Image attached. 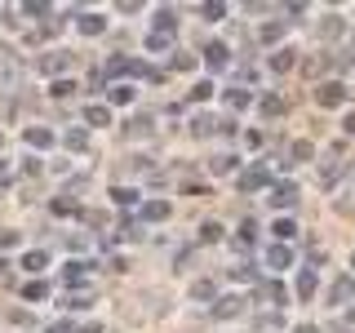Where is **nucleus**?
<instances>
[{
  "mask_svg": "<svg viewBox=\"0 0 355 333\" xmlns=\"http://www.w3.org/2000/svg\"><path fill=\"white\" fill-rule=\"evenodd\" d=\"M338 178H347V151H342V142L320 160V187H338Z\"/></svg>",
  "mask_w": 355,
  "mask_h": 333,
  "instance_id": "nucleus-1",
  "label": "nucleus"
},
{
  "mask_svg": "<svg viewBox=\"0 0 355 333\" xmlns=\"http://www.w3.org/2000/svg\"><path fill=\"white\" fill-rule=\"evenodd\" d=\"M347 94H351L347 80H324V85L315 89V103L320 107H342V103H347Z\"/></svg>",
  "mask_w": 355,
  "mask_h": 333,
  "instance_id": "nucleus-2",
  "label": "nucleus"
},
{
  "mask_svg": "<svg viewBox=\"0 0 355 333\" xmlns=\"http://www.w3.org/2000/svg\"><path fill=\"white\" fill-rule=\"evenodd\" d=\"M347 302H355V275H338L329 284V307H347Z\"/></svg>",
  "mask_w": 355,
  "mask_h": 333,
  "instance_id": "nucleus-3",
  "label": "nucleus"
},
{
  "mask_svg": "<svg viewBox=\"0 0 355 333\" xmlns=\"http://www.w3.org/2000/svg\"><path fill=\"white\" fill-rule=\"evenodd\" d=\"M236 187H240V191H262V187H271V173H266L262 164H253V169H244L236 178Z\"/></svg>",
  "mask_w": 355,
  "mask_h": 333,
  "instance_id": "nucleus-4",
  "label": "nucleus"
},
{
  "mask_svg": "<svg viewBox=\"0 0 355 333\" xmlns=\"http://www.w3.org/2000/svg\"><path fill=\"white\" fill-rule=\"evenodd\" d=\"M333 209L338 214H355V169H351V178L338 187V196H333Z\"/></svg>",
  "mask_w": 355,
  "mask_h": 333,
  "instance_id": "nucleus-5",
  "label": "nucleus"
},
{
  "mask_svg": "<svg viewBox=\"0 0 355 333\" xmlns=\"http://www.w3.org/2000/svg\"><path fill=\"white\" fill-rule=\"evenodd\" d=\"M297 205V187L293 182H271V209H293Z\"/></svg>",
  "mask_w": 355,
  "mask_h": 333,
  "instance_id": "nucleus-6",
  "label": "nucleus"
},
{
  "mask_svg": "<svg viewBox=\"0 0 355 333\" xmlns=\"http://www.w3.org/2000/svg\"><path fill=\"white\" fill-rule=\"evenodd\" d=\"M209 311H214V320H231V316H240V311H244V298L240 293H227V298H218Z\"/></svg>",
  "mask_w": 355,
  "mask_h": 333,
  "instance_id": "nucleus-7",
  "label": "nucleus"
},
{
  "mask_svg": "<svg viewBox=\"0 0 355 333\" xmlns=\"http://www.w3.org/2000/svg\"><path fill=\"white\" fill-rule=\"evenodd\" d=\"M107 71H111V76H147L151 67H147V62H138V58H111V62H107Z\"/></svg>",
  "mask_w": 355,
  "mask_h": 333,
  "instance_id": "nucleus-8",
  "label": "nucleus"
},
{
  "mask_svg": "<svg viewBox=\"0 0 355 333\" xmlns=\"http://www.w3.org/2000/svg\"><path fill=\"white\" fill-rule=\"evenodd\" d=\"M22 138H27V147H36V151L53 147V129H44V125H31L27 133H22Z\"/></svg>",
  "mask_w": 355,
  "mask_h": 333,
  "instance_id": "nucleus-9",
  "label": "nucleus"
},
{
  "mask_svg": "<svg viewBox=\"0 0 355 333\" xmlns=\"http://www.w3.org/2000/svg\"><path fill=\"white\" fill-rule=\"evenodd\" d=\"M205 62H209V67H214V71H218V67H227V62H231V49H227V44H222V40L205 44Z\"/></svg>",
  "mask_w": 355,
  "mask_h": 333,
  "instance_id": "nucleus-10",
  "label": "nucleus"
},
{
  "mask_svg": "<svg viewBox=\"0 0 355 333\" xmlns=\"http://www.w3.org/2000/svg\"><path fill=\"white\" fill-rule=\"evenodd\" d=\"M288 262H293V253H288V244H271V249H266V266H271V271H284Z\"/></svg>",
  "mask_w": 355,
  "mask_h": 333,
  "instance_id": "nucleus-11",
  "label": "nucleus"
},
{
  "mask_svg": "<svg viewBox=\"0 0 355 333\" xmlns=\"http://www.w3.org/2000/svg\"><path fill=\"white\" fill-rule=\"evenodd\" d=\"M280 329H284V316H280V311H266V316L253 320V333H280Z\"/></svg>",
  "mask_w": 355,
  "mask_h": 333,
  "instance_id": "nucleus-12",
  "label": "nucleus"
},
{
  "mask_svg": "<svg viewBox=\"0 0 355 333\" xmlns=\"http://www.w3.org/2000/svg\"><path fill=\"white\" fill-rule=\"evenodd\" d=\"M293 67H297V53H293V49H275V53H271V71H275V76L293 71Z\"/></svg>",
  "mask_w": 355,
  "mask_h": 333,
  "instance_id": "nucleus-13",
  "label": "nucleus"
},
{
  "mask_svg": "<svg viewBox=\"0 0 355 333\" xmlns=\"http://www.w3.org/2000/svg\"><path fill=\"white\" fill-rule=\"evenodd\" d=\"M44 266H49V253L44 249H31V253H22V271H31V275H40Z\"/></svg>",
  "mask_w": 355,
  "mask_h": 333,
  "instance_id": "nucleus-14",
  "label": "nucleus"
},
{
  "mask_svg": "<svg viewBox=\"0 0 355 333\" xmlns=\"http://www.w3.org/2000/svg\"><path fill=\"white\" fill-rule=\"evenodd\" d=\"M85 125H94V129L111 125V111H107L103 103H89V107H85Z\"/></svg>",
  "mask_w": 355,
  "mask_h": 333,
  "instance_id": "nucleus-15",
  "label": "nucleus"
},
{
  "mask_svg": "<svg viewBox=\"0 0 355 333\" xmlns=\"http://www.w3.org/2000/svg\"><path fill=\"white\" fill-rule=\"evenodd\" d=\"M76 27H80L85 36H103V31H107V18H103V14H80V22H76Z\"/></svg>",
  "mask_w": 355,
  "mask_h": 333,
  "instance_id": "nucleus-16",
  "label": "nucleus"
},
{
  "mask_svg": "<svg viewBox=\"0 0 355 333\" xmlns=\"http://www.w3.org/2000/svg\"><path fill=\"white\" fill-rule=\"evenodd\" d=\"M315 289H320L315 271H302V275H297V284H293V293H297V298H302V302H306V298H315Z\"/></svg>",
  "mask_w": 355,
  "mask_h": 333,
  "instance_id": "nucleus-17",
  "label": "nucleus"
},
{
  "mask_svg": "<svg viewBox=\"0 0 355 333\" xmlns=\"http://www.w3.org/2000/svg\"><path fill=\"white\" fill-rule=\"evenodd\" d=\"M311 155H315V147H311V142H306V138H297V142H293V147H288V160H284V164H306V160H311Z\"/></svg>",
  "mask_w": 355,
  "mask_h": 333,
  "instance_id": "nucleus-18",
  "label": "nucleus"
},
{
  "mask_svg": "<svg viewBox=\"0 0 355 333\" xmlns=\"http://www.w3.org/2000/svg\"><path fill=\"white\" fill-rule=\"evenodd\" d=\"M142 218H147V222H164V218H169V200H147V205H142Z\"/></svg>",
  "mask_w": 355,
  "mask_h": 333,
  "instance_id": "nucleus-19",
  "label": "nucleus"
},
{
  "mask_svg": "<svg viewBox=\"0 0 355 333\" xmlns=\"http://www.w3.org/2000/svg\"><path fill=\"white\" fill-rule=\"evenodd\" d=\"M262 298H266V302H271V307H284V298H288V289H284L280 280H266V284H262Z\"/></svg>",
  "mask_w": 355,
  "mask_h": 333,
  "instance_id": "nucleus-20",
  "label": "nucleus"
},
{
  "mask_svg": "<svg viewBox=\"0 0 355 333\" xmlns=\"http://www.w3.org/2000/svg\"><path fill=\"white\" fill-rule=\"evenodd\" d=\"M151 129H155V120H151V116H133L129 125H125V133H129V138H147Z\"/></svg>",
  "mask_w": 355,
  "mask_h": 333,
  "instance_id": "nucleus-21",
  "label": "nucleus"
},
{
  "mask_svg": "<svg viewBox=\"0 0 355 333\" xmlns=\"http://www.w3.org/2000/svg\"><path fill=\"white\" fill-rule=\"evenodd\" d=\"M173 27H178L173 9H155V31H160V36H173Z\"/></svg>",
  "mask_w": 355,
  "mask_h": 333,
  "instance_id": "nucleus-22",
  "label": "nucleus"
},
{
  "mask_svg": "<svg viewBox=\"0 0 355 333\" xmlns=\"http://www.w3.org/2000/svg\"><path fill=\"white\" fill-rule=\"evenodd\" d=\"M133 94H138V89L125 80V85H111V94H107V98H111L116 107H129V103H133Z\"/></svg>",
  "mask_w": 355,
  "mask_h": 333,
  "instance_id": "nucleus-23",
  "label": "nucleus"
},
{
  "mask_svg": "<svg viewBox=\"0 0 355 333\" xmlns=\"http://www.w3.org/2000/svg\"><path fill=\"white\" fill-rule=\"evenodd\" d=\"M191 298H196V302H218L214 280H196V284H191Z\"/></svg>",
  "mask_w": 355,
  "mask_h": 333,
  "instance_id": "nucleus-24",
  "label": "nucleus"
},
{
  "mask_svg": "<svg viewBox=\"0 0 355 333\" xmlns=\"http://www.w3.org/2000/svg\"><path fill=\"white\" fill-rule=\"evenodd\" d=\"M85 275H89V262H67V271H62V280H67V284H71V289H76V284H85Z\"/></svg>",
  "mask_w": 355,
  "mask_h": 333,
  "instance_id": "nucleus-25",
  "label": "nucleus"
},
{
  "mask_svg": "<svg viewBox=\"0 0 355 333\" xmlns=\"http://www.w3.org/2000/svg\"><path fill=\"white\" fill-rule=\"evenodd\" d=\"M342 31H347V22H342L338 14H329L324 22H320V36H324V40H333V36H342Z\"/></svg>",
  "mask_w": 355,
  "mask_h": 333,
  "instance_id": "nucleus-26",
  "label": "nucleus"
},
{
  "mask_svg": "<svg viewBox=\"0 0 355 333\" xmlns=\"http://www.w3.org/2000/svg\"><path fill=\"white\" fill-rule=\"evenodd\" d=\"M249 103H253L249 89H227V107H231V111H244Z\"/></svg>",
  "mask_w": 355,
  "mask_h": 333,
  "instance_id": "nucleus-27",
  "label": "nucleus"
},
{
  "mask_svg": "<svg viewBox=\"0 0 355 333\" xmlns=\"http://www.w3.org/2000/svg\"><path fill=\"white\" fill-rule=\"evenodd\" d=\"M62 142H67L71 151H89V133H85V129H67V133H62Z\"/></svg>",
  "mask_w": 355,
  "mask_h": 333,
  "instance_id": "nucleus-28",
  "label": "nucleus"
},
{
  "mask_svg": "<svg viewBox=\"0 0 355 333\" xmlns=\"http://www.w3.org/2000/svg\"><path fill=\"white\" fill-rule=\"evenodd\" d=\"M214 125H218V120H214V116H205V111H200V116H191V133H196V138L214 133Z\"/></svg>",
  "mask_w": 355,
  "mask_h": 333,
  "instance_id": "nucleus-29",
  "label": "nucleus"
},
{
  "mask_svg": "<svg viewBox=\"0 0 355 333\" xmlns=\"http://www.w3.org/2000/svg\"><path fill=\"white\" fill-rule=\"evenodd\" d=\"M271 236H275V244H284V240H293V236H297V227H293L288 218H280V222L271 227Z\"/></svg>",
  "mask_w": 355,
  "mask_h": 333,
  "instance_id": "nucleus-30",
  "label": "nucleus"
},
{
  "mask_svg": "<svg viewBox=\"0 0 355 333\" xmlns=\"http://www.w3.org/2000/svg\"><path fill=\"white\" fill-rule=\"evenodd\" d=\"M44 293H49V284H44V280H27V284H22V298H27V302H40Z\"/></svg>",
  "mask_w": 355,
  "mask_h": 333,
  "instance_id": "nucleus-31",
  "label": "nucleus"
},
{
  "mask_svg": "<svg viewBox=\"0 0 355 333\" xmlns=\"http://www.w3.org/2000/svg\"><path fill=\"white\" fill-rule=\"evenodd\" d=\"M200 18H205V22H218V18H227V5L209 0V5H200Z\"/></svg>",
  "mask_w": 355,
  "mask_h": 333,
  "instance_id": "nucleus-32",
  "label": "nucleus"
},
{
  "mask_svg": "<svg viewBox=\"0 0 355 333\" xmlns=\"http://www.w3.org/2000/svg\"><path fill=\"white\" fill-rule=\"evenodd\" d=\"M111 200H116V205H138V191H133V187H111Z\"/></svg>",
  "mask_w": 355,
  "mask_h": 333,
  "instance_id": "nucleus-33",
  "label": "nucleus"
},
{
  "mask_svg": "<svg viewBox=\"0 0 355 333\" xmlns=\"http://www.w3.org/2000/svg\"><path fill=\"white\" fill-rule=\"evenodd\" d=\"M22 14H27V18H49L53 5H44V0H31V5H22Z\"/></svg>",
  "mask_w": 355,
  "mask_h": 333,
  "instance_id": "nucleus-34",
  "label": "nucleus"
},
{
  "mask_svg": "<svg viewBox=\"0 0 355 333\" xmlns=\"http://www.w3.org/2000/svg\"><path fill=\"white\" fill-rule=\"evenodd\" d=\"M258 107H262V116H266V120H271V116H284V98H262Z\"/></svg>",
  "mask_w": 355,
  "mask_h": 333,
  "instance_id": "nucleus-35",
  "label": "nucleus"
},
{
  "mask_svg": "<svg viewBox=\"0 0 355 333\" xmlns=\"http://www.w3.org/2000/svg\"><path fill=\"white\" fill-rule=\"evenodd\" d=\"M222 240V227L218 222H205V227H200V244H218Z\"/></svg>",
  "mask_w": 355,
  "mask_h": 333,
  "instance_id": "nucleus-36",
  "label": "nucleus"
},
{
  "mask_svg": "<svg viewBox=\"0 0 355 333\" xmlns=\"http://www.w3.org/2000/svg\"><path fill=\"white\" fill-rule=\"evenodd\" d=\"M49 94H53V98H71V94H76V80H67V76H62V80L49 85Z\"/></svg>",
  "mask_w": 355,
  "mask_h": 333,
  "instance_id": "nucleus-37",
  "label": "nucleus"
},
{
  "mask_svg": "<svg viewBox=\"0 0 355 333\" xmlns=\"http://www.w3.org/2000/svg\"><path fill=\"white\" fill-rule=\"evenodd\" d=\"M147 49H151V53H169V36H160V31H151V36H147Z\"/></svg>",
  "mask_w": 355,
  "mask_h": 333,
  "instance_id": "nucleus-38",
  "label": "nucleus"
},
{
  "mask_svg": "<svg viewBox=\"0 0 355 333\" xmlns=\"http://www.w3.org/2000/svg\"><path fill=\"white\" fill-rule=\"evenodd\" d=\"M209 169H214V173H231V169H236V155H214Z\"/></svg>",
  "mask_w": 355,
  "mask_h": 333,
  "instance_id": "nucleus-39",
  "label": "nucleus"
},
{
  "mask_svg": "<svg viewBox=\"0 0 355 333\" xmlns=\"http://www.w3.org/2000/svg\"><path fill=\"white\" fill-rule=\"evenodd\" d=\"M67 62H71V53H62V49H58V58H44V71H62Z\"/></svg>",
  "mask_w": 355,
  "mask_h": 333,
  "instance_id": "nucleus-40",
  "label": "nucleus"
},
{
  "mask_svg": "<svg viewBox=\"0 0 355 333\" xmlns=\"http://www.w3.org/2000/svg\"><path fill=\"white\" fill-rule=\"evenodd\" d=\"M209 94H214V85H209V80H200V85L191 89V103H205V98H209Z\"/></svg>",
  "mask_w": 355,
  "mask_h": 333,
  "instance_id": "nucleus-41",
  "label": "nucleus"
},
{
  "mask_svg": "<svg viewBox=\"0 0 355 333\" xmlns=\"http://www.w3.org/2000/svg\"><path fill=\"white\" fill-rule=\"evenodd\" d=\"M67 307H76V311H85V307H94V298H89V293H76V298H71V302H67Z\"/></svg>",
  "mask_w": 355,
  "mask_h": 333,
  "instance_id": "nucleus-42",
  "label": "nucleus"
},
{
  "mask_svg": "<svg viewBox=\"0 0 355 333\" xmlns=\"http://www.w3.org/2000/svg\"><path fill=\"white\" fill-rule=\"evenodd\" d=\"M342 133H347V138H355V111H347V116H342Z\"/></svg>",
  "mask_w": 355,
  "mask_h": 333,
  "instance_id": "nucleus-43",
  "label": "nucleus"
},
{
  "mask_svg": "<svg viewBox=\"0 0 355 333\" xmlns=\"http://www.w3.org/2000/svg\"><path fill=\"white\" fill-rule=\"evenodd\" d=\"M18 244V231H0V249H14Z\"/></svg>",
  "mask_w": 355,
  "mask_h": 333,
  "instance_id": "nucleus-44",
  "label": "nucleus"
},
{
  "mask_svg": "<svg viewBox=\"0 0 355 333\" xmlns=\"http://www.w3.org/2000/svg\"><path fill=\"white\" fill-rule=\"evenodd\" d=\"M196 58H191V53H173V67H178V71H187V67H191Z\"/></svg>",
  "mask_w": 355,
  "mask_h": 333,
  "instance_id": "nucleus-45",
  "label": "nucleus"
},
{
  "mask_svg": "<svg viewBox=\"0 0 355 333\" xmlns=\"http://www.w3.org/2000/svg\"><path fill=\"white\" fill-rule=\"evenodd\" d=\"M44 333H71V320H58V325H49Z\"/></svg>",
  "mask_w": 355,
  "mask_h": 333,
  "instance_id": "nucleus-46",
  "label": "nucleus"
},
{
  "mask_svg": "<svg viewBox=\"0 0 355 333\" xmlns=\"http://www.w3.org/2000/svg\"><path fill=\"white\" fill-rule=\"evenodd\" d=\"M5 182H9V164L0 160V187H5Z\"/></svg>",
  "mask_w": 355,
  "mask_h": 333,
  "instance_id": "nucleus-47",
  "label": "nucleus"
},
{
  "mask_svg": "<svg viewBox=\"0 0 355 333\" xmlns=\"http://www.w3.org/2000/svg\"><path fill=\"white\" fill-rule=\"evenodd\" d=\"M293 333H320V329H315V325H297Z\"/></svg>",
  "mask_w": 355,
  "mask_h": 333,
  "instance_id": "nucleus-48",
  "label": "nucleus"
},
{
  "mask_svg": "<svg viewBox=\"0 0 355 333\" xmlns=\"http://www.w3.org/2000/svg\"><path fill=\"white\" fill-rule=\"evenodd\" d=\"M80 333H103V325H85V329H80Z\"/></svg>",
  "mask_w": 355,
  "mask_h": 333,
  "instance_id": "nucleus-49",
  "label": "nucleus"
},
{
  "mask_svg": "<svg viewBox=\"0 0 355 333\" xmlns=\"http://www.w3.org/2000/svg\"><path fill=\"white\" fill-rule=\"evenodd\" d=\"M5 275H9V262H5V258H0V280H5Z\"/></svg>",
  "mask_w": 355,
  "mask_h": 333,
  "instance_id": "nucleus-50",
  "label": "nucleus"
},
{
  "mask_svg": "<svg viewBox=\"0 0 355 333\" xmlns=\"http://www.w3.org/2000/svg\"><path fill=\"white\" fill-rule=\"evenodd\" d=\"M9 58V44H0V62H5Z\"/></svg>",
  "mask_w": 355,
  "mask_h": 333,
  "instance_id": "nucleus-51",
  "label": "nucleus"
},
{
  "mask_svg": "<svg viewBox=\"0 0 355 333\" xmlns=\"http://www.w3.org/2000/svg\"><path fill=\"white\" fill-rule=\"evenodd\" d=\"M351 266H355V253H351Z\"/></svg>",
  "mask_w": 355,
  "mask_h": 333,
  "instance_id": "nucleus-52",
  "label": "nucleus"
},
{
  "mask_svg": "<svg viewBox=\"0 0 355 333\" xmlns=\"http://www.w3.org/2000/svg\"><path fill=\"white\" fill-rule=\"evenodd\" d=\"M0 138H5V133H0Z\"/></svg>",
  "mask_w": 355,
  "mask_h": 333,
  "instance_id": "nucleus-53",
  "label": "nucleus"
}]
</instances>
